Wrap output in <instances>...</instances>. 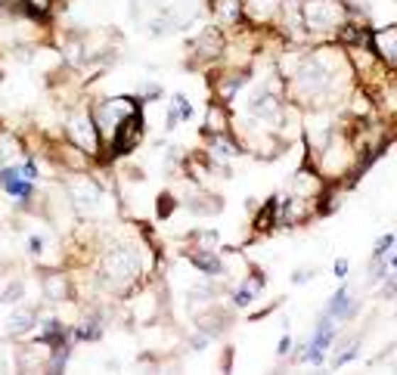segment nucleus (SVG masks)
I'll return each mask as SVG.
<instances>
[{"label": "nucleus", "instance_id": "0eeeda50", "mask_svg": "<svg viewBox=\"0 0 397 375\" xmlns=\"http://www.w3.org/2000/svg\"><path fill=\"white\" fill-rule=\"evenodd\" d=\"M332 338H335V326H332V317H323L320 320V326L314 332V338H310V344H308V360L310 363H323L326 360V351H329V344H332Z\"/></svg>", "mask_w": 397, "mask_h": 375}, {"label": "nucleus", "instance_id": "20e7f679", "mask_svg": "<svg viewBox=\"0 0 397 375\" xmlns=\"http://www.w3.org/2000/svg\"><path fill=\"white\" fill-rule=\"evenodd\" d=\"M304 22L314 31H329L344 22V10L335 0H308L304 4Z\"/></svg>", "mask_w": 397, "mask_h": 375}, {"label": "nucleus", "instance_id": "2eb2a0df", "mask_svg": "<svg viewBox=\"0 0 397 375\" xmlns=\"http://www.w3.org/2000/svg\"><path fill=\"white\" fill-rule=\"evenodd\" d=\"M214 6H217V16L227 22H236L242 16V0H214Z\"/></svg>", "mask_w": 397, "mask_h": 375}, {"label": "nucleus", "instance_id": "5701e85b", "mask_svg": "<svg viewBox=\"0 0 397 375\" xmlns=\"http://www.w3.org/2000/svg\"><path fill=\"white\" fill-rule=\"evenodd\" d=\"M19 295H22V286H10V292L4 295V301H16Z\"/></svg>", "mask_w": 397, "mask_h": 375}, {"label": "nucleus", "instance_id": "7ed1b4c3", "mask_svg": "<svg viewBox=\"0 0 397 375\" xmlns=\"http://www.w3.org/2000/svg\"><path fill=\"white\" fill-rule=\"evenodd\" d=\"M134 112H140V109H137V102H134L131 97H115V99L99 102L97 112H94L97 134H99V136H106V140H112L115 127L121 124L128 115H134Z\"/></svg>", "mask_w": 397, "mask_h": 375}, {"label": "nucleus", "instance_id": "9d476101", "mask_svg": "<svg viewBox=\"0 0 397 375\" xmlns=\"http://www.w3.org/2000/svg\"><path fill=\"white\" fill-rule=\"evenodd\" d=\"M0 186H4L10 195H16L19 202H25L31 192H35L31 180H25V177L19 174V168H4V170H0Z\"/></svg>", "mask_w": 397, "mask_h": 375}, {"label": "nucleus", "instance_id": "393cba45", "mask_svg": "<svg viewBox=\"0 0 397 375\" xmlns=\"http://www.w3.org/2000/svg\"><path fill=\"white\" fill-rule=\"evenodd\" d=\"M40 249H44V242H40L38 236H31V251H35V254H40Z\"/></svg>", "mask_w": 397, "mask_h": 375}, {"label": "nucleus", "instance_id": "b1692460", "mask_svg": "<svg viewBox=\"0 0 397 375\" xmlns=\"http://www.w3.org/2000/svg\"><path fill=\"white\" fill-rule=\"evenodd\" d=\"M289 347H292V338H289V335H285V338L280 341V354L285 357V354H289Z\"/></svg>", "mask_w": 397, "mask_h": 375}, {"label": "nucleus", "instance_id": "dca6fc26", "mask_svg": "<svg viewBox=\"0 0 397 375\" xmlns=\"http://www.w3.org/2000/svg\"><path fill=\"white\" fill-rule=\"evenodd\" d=\"M31 326H35V313H31V310H19L10 320V332H13V335H19V332H28Z\"/></svg>", "mask_w": 397, "mask_h": 375}, {"label": "nucleus", "instance_id": "6e6552de", "mask_svg": "<svg viewBox=\"0 0 397 375\" xmlns=\"http://www.w3.org/2000/svg\"><path fill=\"white\" fill-rule=\"evenodd\" d=\"M366 44H373V50L385 59L388 65H394V59H397V28H394V25L373 31V34H369Z\"/></svg>", "mask_w": 397, "mask_h": 375}, {"label": "nucleus", "instance_id": "f3484780", "mask_svg": "<svg viewBox=\"0 0 397 375\" xmlns=\"http://www.w3.org/2000/svg\"><path fill=\"white\" fill-rule=\"evenodd\" d=\"M211 149H214V158H233L236 152H239V149H236L230 140H224V136H214V143H211Z\"/></svg>", "mask_w": 397, "mask_h": 375}, {"label": "nucleus", "instance_id": "f8f14e48", "mask_svg": "<svg viewBox=\"0 0 397 375\" xmlns=\"http://www.w3.org/2000/svg\"><path fill=\"white\" fill-rule=\"evenodd\" d=\"M276 6H280V0H242V10H249L251 16H258V19L273 16Z\"/></svg>", "mask_w": 397, "mask_h": 375}, {"label": "nucleus", "instance_id": "1a4fd4ad", "mask_svg": "<svg viewBox=\"0 0 397 375\" xmlns=\"http://www.w3.org/2000/svg\"><path fill=\"white\" fill-rule=\"evenodd\" d=\"M69 190H72V199L78 208H94V205H99V199H103V190H99L94 180H87V177H75Z\"/></svg>", "mask_w": 397, "mask_h": 375}, {"label": "nucleus", "instance_id": "ddd939ff", "mask_svg": "<svg viewBox=\"0 0 397 375\" xmlns=\"http://www.w3.org/2000/svg\"><path fill=\"white\" fill-rule=\"evenodd\" d=\"M192 263L202 270V273H208V276H217V273L224 270V263L221 258H214V254H208V251H199V254H192Z\"/></svg>", "mask_w": 397, "mask_h": 375}, {"label": "nucleus", "instance_id": "4468645a", "mask_svg": "<svg viewBox=\"0 0 397 375\" xmlns=\"http://www.w3.org/2000/svg\"><path fill=\"white\" fill-rule=\"evenodd\" d=\"M258 288H261V276H255L251 283H242V288L233 295V301L236 307H249L251 301H255V295H258Z\"/></svg>", "mask_w": 397, "mask_h": 375}, {"label": "nucleus", "instance_id": "f257e3e1", "mask_svg": "<svg viewBox=\"0 0 397 375\" xmlns=\"http://www.w3.org/2000/svg\"><path fill=\"white\" fill-rule=\"evenodd\" d=\"M335 84V68H332V56H310L304 59L301 68L295 72V87H298L304 97H323V93H329V87Z\"/></svg>", "mask_w": 397, "mask_h": 375}, {"label": "nucleus", "instance_id": "423d86ee", "mask_svg": "<svg viewBox=\"0 0 397 375\" xmlns=\"http://www.w3.org/2000/svg\"><path fill=\"white\" fill-rule=\"evenodd\" d=\"M69 134H72V143L84 152H97L99 149V134H97V124L90 115H78L69 121Z\"/></svg>", "mask_w": 397, "mask_h": 375}, {"label": "nucleus", "instance_id": "39448f33", "mask_svg": "<svg viewBox=\"0 0 397 375\" xmlns=\"http://www.w3.org/2000/svg\"><path fill=\"white\" fill-rule=\"evenodd\" d=\"M140 136H143V118H140V112H134L115 127V134H112L109 143H112L115 156H124V152H131L134 146H137Z\"/></svg>", "mask_w": 397, "mask_h": 375}, {"label": "nucleus", "instance_id": "4be33fe9", "mask_svg": "<svg viewBox=\"0 0 397 375\" xmlns=\"http://www.w3.org/2000/svg\"><path fill=\"white\" fill-rule=\"evenodd\" d=\"M344 273H348V261H344V258H339V261H335V276H339V279H344Z\"/></svg>", "mask_w": 397, "mask_h": 375}, {"label": "nucleus", "instance_id": "a211bd4d", "mask_svg": "<svg viewBox=\"0 0 397 375\" xmlns=\"http://www.w3.org/2000/svg\"><path fill=\"white\" fill-rule=\"evenodd\" d=\"M174 109H177V115H180V118H190L192 115V106L187 102V97H183V93H177V97H174Z\"/></svg>", "mask_w": 397, "mask_h": 375}, {"label": "nucleus", "instance_id": "f03ea898", "mask_svg": "<svg viewBox=\"0 0 397 375\" xmlns=\"http://www.w3.org/2000/svg\"><path fill=\"white\" fill-rule=\"evenodd\" d=\"M140 273V261L131 249H115L103 258V279L112 288H128Z\"/></svg>", "mask_w": 397, "mask_h": 375}, {"label": "nucleus", "instance_id": "412c9836", "mask_svg": "<svg viewBox=\"0 0 397 375\" xmlns=\"http://www.w3.org/2000/svg\"><path fill=\"white\" fill-rule=\"evenodd\" d=\"M19 174L25 177V180H35V177H38V165H35V161H22V165H19Z\"/></svg>", "mask_w": 397, "mask_h": 375}, {"label": "nucleus", "instance_id": "6ab92c4d", "mask_svg": "<svg viewBox=\"0 0 397 375\" xmlns=\"http://www.w3.org/2000/svg\"><path fill=\"white\" fill-rule=\"evenodd\" d=\"M391 245H394V236H382V239H379V245H376V251H373V258H376V261H379V258H385Z\"/></svg>", "mask_w": 397, "mask_h": 375}, {"label": "nucleus", "instance_id": "aec40b11", "mask_svg": "<svg viewBox=\"0 0 397 375\" xmlns=\"http://www.w3.org/2000/svg\"><path fill=\"white\" fill-rule=\"evenodd\" d=\"M224 124L227 121H221V109H211V112H208V131H224Z\"/></svg>", "mask_w": 397, "mask_h": 375}, {"label": "nucleus", "instance_id": "9b49d317", "mask_svg": "<svg viewBox=\"0 0 397 375\" xmlns=\"http://www.w3.org/2000/svg\"><path fill=\"white\" fill-rule=\"evenodd\" d=\"M351 313H354V301H351L348 288H339V292L332 295V301H329V307H326V317H332V320H348Z\"/></svg>", "mask_w": 397, "mask_h": 375}]
</instances>
